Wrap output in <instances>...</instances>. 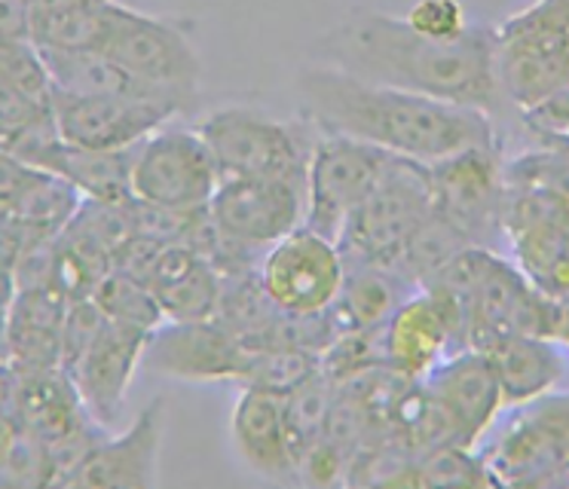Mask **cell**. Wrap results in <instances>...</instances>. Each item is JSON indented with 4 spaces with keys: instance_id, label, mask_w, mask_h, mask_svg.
Wrapping results in <instances>:
<instances>
[{
    "instance_id": "cell-3",
    "label": "cell",
    "mask_w": 569,
    "mask_h": 489,
    "mask_svg": "<svg viewBox=\"0 0 569 489\" xmlns=\"http://www.w3.org/2000/svg\"><path fill=\"white\" fill-rule=\"evenodd\" d=\"M435 211L429 166L405 157L386 159L380 178L340 232L347 267H392L413 230Z\"/></svg>"
},
{
    "instance_id": "cell-15",
    "label": "cell",
    "mask_w": 569,
    "mask_h": 489,
    "mask_svg": "<svg viewBox=\"0 0 569 489\" xmlns=\"http://www.w3.org/2000/svg\"><path fill=\"white\" fill-rule=\"evenodd\" d=\"M422 382L445 410L447 422L453 428V443L466 450H475L478 438L506 407L493 365L487 352L478 349L447 355L432 373L422 377Z\"/></svg>"
},
{
    "instance_id": "cell-20",
    "label": "cell",
    "mask_w": 569,
    "mask_h": 489,
    "mask_svg": "<svg viewBox=\"0 0 569 489\" xmlns=\"http://www.w3.org/2000/svg\"><path fill=\"white\" fill-rule=\"evenodd\" d=\"M236 452L242 462L267 477L295 475V450L284 422V395L242 386L230 419Z\"/></svg>"
},
{
    "instance_id": "cell-19",
    "label": "cell",
    "mask_w": 569,
    "mask_h": 489,
    "mask_svg": "<svg viewBox=\"0 0 569 489\" xmlns=\"http://www.w3.org/2000/svg\"><path fill=\"white\" fill-rule=\"evenodd\" d=\"M132 159H136V147L132 150H89V147L68 144L59 134L50 144L38 147L26 159V166L62 178L83 199L126 206L132 199Z\"/></svg>"
},
{
    "instance_id": "cell-34",
    "label": "cell",
    "mask_w": 569,
    "mask_h": 489,
    "mask_svg": "<svg viewBox=\"0 0 569 489\" xmlns=\"http://www.w3.org/2000/svg\"><path fill=\"white\" fill-rule=\"evenodd\" d=\"M28 40V0H0V43Z\"/></svg>"
},
{
    "instance_id": "cell-13",
    "label": "cell",
    "mask_w": 569,
    "mask_h": 489,
    "mask_svg": "<svg viewBox=\"0 0 569 489\" xmlns=\"http://www.w3.org/2000/svg\"><path fill=\"white\" fill-rule=\"evenodd\" d=\"M254 346L239 340L227 325H221L218 318H202V321H162L150 333L144 361L162 377L242 382Z\"/></svg>"
},
{
    "instance_id": "cell-37",
    "label": "cell",
    "mask_w": 569,
    "mask_h": 489,
    "mask_svg": "<svg viewBox=\"0 0 569 489\" xmlns=\"http://www.w3.org/2000/svg\"><path fill=\"white\" fill-rule=\"evenodd\" d=\"M10 365V330H7V312H0V367Z\"/></svg>"
},
{
    "instance_id": "cell-30",
    "label": "cell",
    "mask_w": 569,
    "mask_h": 489,
    "mask_svg": "<svg viewBox=\"0 0 569 489\" xmlns=\"http://www.w3.org/2000/svg\"><path fill=\"white\" fill-rule=\"evenodd\" d=\"M319 367H322V361L316 355L300 352L291 346H254L248 373L239 386H254V389L288 395L303 379L312 377Z\"/></svg>"
},
{
    "instance_id": "cell-26",
    "label": "cell",
    "mask_w": 569,
    "mask_h": 489,
    "mask_svg": "<svg viewBox=\"0 0 569 489\" xmlns=\"http://www.w3.org/2000/svg\"><path fill=\"white\" fill-rule=\"evenodd\" d=\"M50 71L52 89L71 96H126V98H157L174 108L187 110L181 101L162 96L150 86L138 83L132 73H126L111 56L101 49H74V52H40Z\"/></svg>"
},
{
    "instance_id": "cell-38",
    "label": "cell",
    "mask_w": 569,
    "mask_h": 489,
    "mask_svg": "<svg viewBox=\"0 0 569 489\" xmlns=\"http://www.w3.org/2000/svg\"><path fill=\"white\" fill-rule=\"evenodd\" d=\"M551 3H555L557 12H560V16H563V22L569 24V0H551Z\"/></svg>"
},
{
    "instance_id": "cell-27",
    "label": "cell",
    "mask_w": 569,
    "mask_h": 489,
    "mask_svg": "<svg viewBox=\"0 0 569 489\" xmlns=\"http://www.w3.org/2000/svg\"><path fill=\"white\" fill-rule=\"evenodd\" d=\"M462 248H471V242L462 236V232L450 223V220L435 208L429 218L422 220L420 227L413 230L405 248L398 251V257L392 260V267L405 281H410L413 288H420V281L435 272V269L447 263L450 257L459 255Z\"/></svg>"
},
{
    "instance_id": "cell-36",
    "label": "cell",
    "mask_w": 569,
    "mask_h": 489,
    "mask_svg": "<svg viewBox=\"0 0 569 489\" xmlns=\"http://www.w3.org/2000/svg\"><path fill=\"white\" fill-rule=\"evenodd\" d=\"M557 342L569 346V293L557 297Z\"/></svg>"
},
{
    "instance_id": "cell-35",
    "label": "cell",
    "mask_w": 569,
    "mask_h": 489,
    "mask_svg": "<svg viewBox=\"0 0 569 489\" xmlns=\"http://www.w3.org/2000/svg\"><path fill=\"white\" fill-rule=\"evenodd\" d=\"M16 297V272L13 263L0 260V312H7Z\"/></svg>"
},
{
    "instance_id": "cell-33",
    "label": "cell",
    "mask_w": 569,
    "mask_h": 489,
    "mask_svg": "<svg viewBox=\"0 0 569 489\" xmlns=\"http://www.w3.org/2000/svg\"><path fill=\"white\" fill-rule=\"evenodd\" d=\"M349 465H352V456L347 450H340L335 440L319 438L312 447L300 452L295 475H300L303 483L331 487V483L349 480Z\"/></svg>"
},
{
    "instance_id": "cell-6",
    "label": "cell",
    "mask_w": 569,
    "mask_h": 489,
    "mask_svg": "<svg viewBox=\"0 0 569 489\" xmlns=\"http://www.w3.org/2000/svg\"><path fill=\"white\" fill-rule=\"evenodd\" d=\"M221 183L209 141L187 126H162L136 147L132 199L166 211H206Z\"/></svg>"
},
{
    "instance_id": "cell-2",
    "label": "cell",
    "mask_w": 569,
    "mask_h": 489,
    "mask_svg": "<svg viewBox=\"0 0 569 489\" xmlns=\"http://www.w3.org/2000/svg\"><path fill=\"white\" fill-rule=\"evenodd\" d=\"M298 96L319 132L347 134L422 166L469 147H502L490 110L365 83L322 61L300 71Z\"/></svg>"
},
{
    "instance_id": "cell-7",
    "label": "cell",
    "mask_w": 569,
    "mask_h": 489,
    "mask_svg": "<svg viewBox=\"0 0 569 489\" xmlns=\"http://www.w3.org/2000/svg\"><path fill=\"white\" fill-rule=\"evenodd\" d=\"M221 178H307L312 141L254 108H221L199 122Z\"/></svg>"
},
{
    "instance_id": "cell-17",
    "label": "cell",
    "mask_w": 569,
    "mask_h": 489,
    "mask_svg": "<svg viewBox=\"0 0 569 489\" xmlns=\"http://www.w3.org/2000/svg\"><path fill=\"white\" fill-rule=\"evenodd\" d=\"M453 355V337L432 293H410L383 328V365L405 379H422Z\"/></svg>"
},
{
    "instance_id": "cell-8",
    "label": "cell",
    "mask_w": 569,
    "mask_h": 489,
    "mask_svg": "<svg viewBox=\"0 0 569 489\" xmlns=\"http://www.w3.org/2000/svg\"><path fill=\"white\" fill-rule=\"evenodd\" d=\"M435 208L475 248L496 251L506 236V166L499 147H469L429 166Z\"/></svg>"
},
{
    "instance_id": "cell-28",
    "label": "cell",
    "mask_w": 569,
    "mask_h": 489,
    "mask_svg": "<svg viewBox=\"0 0 569 489\" xmlns=\"http://www.w3.org/2000/svg\"><path fill=\"white\" fill-rule=\"evenodd\" d=\"M335 401L337 382L322 367L284 395V422H288V438H291V450H295V468H298L300 452L325 435Z\"/></svg>"
},
{
    "instance_id": "cell-31",
    "label": "cell",
    "mask_w": 569,
    "mask_h": 489,
    "mask_svg": "<svg viewBox=\"0 0 569 489\" xmlns=\"http://www.w3.org/2000/svg\"><path fill=\"white\" fill-rule=\"evenodd\" d=\"M408 483L417 487H478L493 483L483 459H475L466 447H441L413 459Z\"/></svg>"
},
{
    "instance_id": "cell-11",
    "label": "cell",
    "mask_w": 569,
    "mask_h": 489,
    "mask_svg": "<svg viewBox=\"0 0 569 489\" xmlns=\"http://www.w3.org/2000/svg\"><path fill=\"white\" fill-rule=\"evenodd\" d=\"M307 218V178H221L209 220L223 239L267 251Z\"/></svg>"
},
{
    "instance_id": "cell-22",
    "label": "cell",
    "mask_w": 569,
    "mask_h": 489,
    "mask_svg": "<svg viewBox=\"0 0 569 489\" xmlns=\"http://www.w3.org/2000/svg\"><path fill=\"white\" fill-rule=\"evenodd\" d=\"M13 419L22 431L38 435L40 440H56L89 419L83 398L74 379L62 367L43 370H16Z\"/></svg>"
},
{
    "instance_id": "cell-5",
    "label": "cell",
    "mask_w": 569,
    "mask_h": 489,
    "mask_svg": "<svg viewBox=\"0 0 569 489\" xmlns=\"http://www.w3.org/2000/svg\"><path fill=\"white\" fill-rule=\"evenodd\" d=\"M99 49L138 83L190 108L199 86V59L184 28L113 0Z\"/></svg>"
},
{
    "instance_id": "cell-18",
    "label": "cell",
    "mask_w": 569,
    "mask_h": 489,
    "mask_svg": "<svg viewBox=\"0 0 569 489\" xmlns=\"http://www.w3.org/2000/svg\"><path fill=\"white\" fill-rule=\"evenodd\" d=\"M52 117V80L31 40L0 43V147H13L28 129Z\"/></svg>"
},
{
    "instance_id": "cell-9",
    "label": "cell",
    "mask_w": 569,
    "mask_h": 489,
    "mask_svg": "<svg viewBox=\"0 0 569 489\" xmlns=\"http://www.w3.org/2000/svg\"><path fill=\"white\" fill-rule=\"evenodd\" d=\"M389 153L380 147L365 144L347 134L319 132L312 141L307 166V218L310 227L325 239L337 242L340 232L356 214V208L371 193Z\"/></svg>"
},
{
    "instance_id": "cell-21",
    "label": "cell",
    "mask_w": 569,
    "mask_h": 489,
    "mask_svg": "<svg viewBox=\"0 0 569 489\" xmlns=\"http://www.w3.org/2000/svg\"><path fill=\"white\" fill-rule=\"evenodd\" d=\"M68 297L56 288H22L7 309L10 365L16 370L62 367V325Z\"/></svg>"
},
{
    "instance_id": "cell-25",
    "label": "cell",
    "mask_w": 569,
    "mask_h": 489,
    "mask_svg": "<svg viewBox=\"0 0 569 489\" xmlns=\"http://www.w3.org/2000/svg\"><path fill=\"white\" fill-rule=\"evenodd\" d=\"M417 291L389 267H347L343 291L331 306L337 333L343 330H383L398 306Z\"/></svg>"
},
{
    "instance_id": "cell-1",
    "label": "cell",
    "mask_w": 569,
    "mask_h": 489,
    "mask_svg": "<svg viewBox=\"0 0 569 489\" xmlns=\"http://www.w3.org/2000/svg\"><path fill=\"white\" fill-rule=\"evenodd\" d=\"M319 61L365 83L493 110L499 98L493 28L469 24L453 40L417 34L405 16L359 10L319 40Z\"/></svg>"
},
{
    "instance_id": "cell-14",
    "label": "cell",
    "mask_w": 569,
    "mask_h": 489,
    "mask_svg": "<svg viewBox=\"0 0 569 489\" xmlns=\"http://www.w3.org/2000/svg\"><path fill=\"white\" fill-rule=\"evenodd\" d=\"M166 401H150L117 438H104L64 477L62 487L150 489L157 487Z\"/></svg>"
},
{
    "instance_id": "cell-12",
    "label": "cell",
    "mask_w": 569,
    "mask_h": 489,
    "mask_svg": "<svg viewBox=\"0 0 569 489\" xmlns=\"http://www.w3.org/2000/svg\"><path fill=\"white\" fill-rule=\"evenodd\" d=\"M178 113L184 110L157 98L71 96L52 89V120L62 141L89 150H132Z\"/></svg>"
},
{
    "instance_id": "cell-32",
    "label": "cell",
    "mask_w": 569,
    "mask_h": 489,
    "mask_svg": "<svg viewBox=\"0 0 569 489\" xmlns=\"http://www.w3.org/2000/svg\"><path fill=\"white\" fill-rule=\"evenodd\" d=\"M405 22L422 37L453 40L469 28V16L459 0H417L405 16Z\"/></svg>"
},
{
    "instance_id": "cell-29",
    "label": "cell",
    "mask_w": 569,
    "mask_h": 489,
    "mask_svg": "<svg viewBox=\"0 0 569 489\" xmlns=\"http://www.w3.org/2000/svg\"><path fill=\"white\" fill-rule=\"evenodd\" d=\"M92 300L104 312V318H111L117 325H129V328H141L153 333L166 321L160 303H157V297H153L148 285L120 267H113L96 285Z\"/></svg>"
},
{
    "instance_id": "cell-4",
    "label": "cell",
    "mask_w": 569,
    "mask_h": 489,
    "mask_svg": "<svg viewBox=\"0 0 569 489\" xmlns=\"http://www.w3.org/2000/svg\"><path fill=\"white\" fill-rule=\"evenodd\" d=\"M499 96L532 110L569 89V24L551 0H536L527 10L493 28Z\"/></svg>"
},
{
    "instance_id": "cell-10",
    "label": "cell",
    "mask_w": 569,
    "mask_h": 489,
    "mask_svg": "<svg viewBox=\"0 0 569 489\" xmlns=\"http://www.w3.org/2000/svg\"><path fill=\"white\" fill-rule=\"evenodd\" d=\"M258 276L279 312L312 316L337 303L347 279V260L340 244L310 227H298L263 251Z\"/></svg>"
},
{
    "instance_id": "cell-16",
    "label": "cell",
    "mask_w": 569,
    "mask_h": 489,
    "mask_svg": "<svg viewBox=\"0 0 569 489\" xmlns=\"http://www.w3.org/2000/svg\"><path fill=\"white\" fill-rule=\"evenodd\" d=\"M148 342L150 330L129 328V325H117L111 318H104L99 337L89 342L80 361L68 370V377L74 379L77 391L83 398V407L101 426H111L123 410L126 391L136 377L138 365L144 361Z\"/></svg>"
},
{
    "instance_id": "cell-24",
    "label": "cell",
    "mask_w": 569,
    "mask_h": 489,
    "mask_svg": "<svg viewBox=\"0 0 569 489\" xmlns=\"http://www.w3.org/2000/svg\"><path fill=\"white\" fill-rule=\"evenodd\" d=\"M113 0H28V40L40 52L99 49Z\"/></svg>"
},
{
    "instance_id": "cell-23",
    "label": "cell",
    "mask_w": 569,
    "mask_h": 489,
    "mask_svg": "<svg viewBox=\"0 0 569 489\" xmlns=\"http://www.w3.org/2000/svg\"><path fill=\"white\" fill-rule=\"evenodd\" d=\"M502 389L506 403H532L545 398L563 377V361L555 349V340L532 337V333H511L483 349Z\"/></svg>"
}]
</instances>
